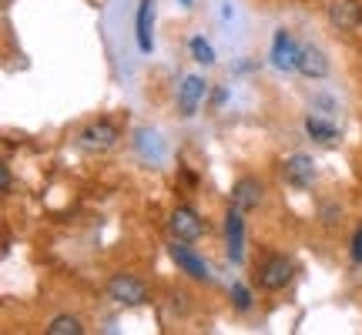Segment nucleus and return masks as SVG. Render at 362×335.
Wrapping results in <instances>:
<instances>
[{"label":"nucleus","mask_w":362,"mask_h":335,"mask_svg":"<svg viewBox=\"0 0 362 335\" xmlns=\"http://www.w3.org/2000/svg\"><path fill=\"white\" fill-rule=\"evenodd\" d=\"M168 255L171 261L178 265V271H185L188 278H194V282H208L211 278V269H208V261L198 252H194L188 242H181V238H175L168 245Z\"/></svg>","instance_id":"nucleus-1"},{"label":"nucleus","mask_w":362,"mask_h":335,"mask_svg":"<svg viewBox=\"0 0 362 335\" xmlns=\"http://www.w3.org/2000/svg\"><path fill=\"white\" fill-rule=\"evenodd\" d=\"M292 275H296V265H292L285 255H272L269 261L255 271V278H259V285L265 288V292H279V288H285V285L292 282Z\"/></svg>","instance_id":"nucleus-2"},{"label":"nucleus","mask_w":362,"mask_h":335,"mask_svg":"<svg viewBox=\"0 0 362 335\" xmlns=\"http://www.w3.org/2000/svg\"><path fill=\"white\" fill-rule=\"evenodd\" d=\"M107 295L121 302V305H141V302H148V285L141 278L128 275V271H121V275H115L107 282Z\"/></svg>","instance_id":"nucleus-3"},{"label":"nucleus","mask_w":362,"mask_h":335,"mask_svg":"<svg viewBox=\"0 0 362 335\" xmlns=\"http://www.w3.org/2000/svg\"><path fill=\"white\" fill-rule=\"evenodd\" d=\"M245 211L242 208H228V215H225V248H228V258H232V265H242V258H245V218H242Z\"/></svg>","instance_id":"nucleus-4"},{"label":"nucleus","mask_w":362,"mask_h":335,"mask_svg":"<svg viewBox=\"0 0 362 335\" xmlns=\"http://www.w3.org/2000/svg\"><path fill=\"white\" fill-rule=\"evenodd\" d=\"M298 47H302V44H298L285 27H279L275 37H272V64L279 67V71H285V74H288V71H298Z\"/></svg>","instance_id":"nucleus-5"},{"label":"nucleus","mask_w":362,"mask_h":335,"mask_svg":"<svg viewBox=\"0 0 362 335\" xmlns=\"http://www.w3.org/2000/svg\"><path fill=\"white\" fill-rule=\"evenodd\" d=\"M168 228L175 238H181V242H194V238H202L205 235V221L198 218V211L188 205H181L171 211V218H168Z\"/></svg>","instance_id":"nucleus-6"},{"label":"nucleus","mask_w":362,"mask_h":335,"mask_svg":"<svg viewBox=\"0 0 362 335\" xmlns=\"http://www.w3.org/2000/svg\"><path fill=\"white\" fill-rule=\"evenodd\" d=\"M134 37H138V51H141V54L155 51V0H138Z\"/></svg>","instance_id":"nucleus-7"},{"label":"nucleus","mask_w":362,"mask_h":335,"mask_svg":"<svg viewBox=\"0 0 362 335\" xmlns=\"http://www.w3.org/2000/svg\"><path fill=\"white\" fill-rule=\"evenodd\" d=\"M205 78L202 74H188V78L178 84V111L181 117H194V111H198V104L205 101Z\"/></svg>","instance_id":"nucleus-8"},{"label":"nucleus","mask_w":362,"mask_h":335,"mask_svg":"<svg viewBox=\"0 0 362 335\" xmlns=\"http://www.w3.org/2000/svg\"><path fill=\"white\" fill-rule=\"evenodd\" d=\"M117 128L111 124V121H94V124H88V128L81 131V144L88 148V151H107V148H115L117 144Z\"/></svg>","instance_id":"nucleus-9"},{"label":"nucleus","mask_w":362,"mask_h":335,"mask_svg":"<svg viewBox=\"0 0 362 335\" xmlns=\"http://www.w3.org/2000/svg\"><path fill=\"white\" fill-rule=\"evenodd\" d=\"M298 74H305L309 81H322L329 74V57L322 47H315V44L298 47Z\"/></svg>","instance_id":"nucleus-10"},{"label":"nucleus","mask_w":362,"mask_h":335,"mask_svg":"<svg viewBox=\"0 0 362 335\" xmlns=\"http://www.w3.org/2000/svg\"><path fill=\"white\" fill-rule=\"evenodd\" d=\"M285 181L292 188H298V192L312 188V181H315V161L309 155H292L285 161Z\"/></svg>","instance_id":"nucleus-11"},{"label":"nucleus","mask_w":362,"mask_h":335,"mask_svg":"<svg viewBox=\"0 0 362 335\" xmlns=\"http://www.w3.org/2000/svg\"><path fill=\"white\" fill-rule=\"evenodd\" d=\"M329 24L339 30H356L362 24V4L356 0H332L329 4Z\"/></svg>","instance_id":"nucleus-12"},{"label":"nucleus","mask_w":362,"mask_h":335,"mask_svg":"<svg viewBox=\"0 0 362 335\" xmlns=\"http://www.w3.org/2000/svg\"><path fill=\"white\" fill-rule=\"evenodd\" d=\"M262 201V181L255 178H238L232 188V205L242 208V211H252V208H259Z\"/></svg>","instance_id":"nucleus-13"},{"label":"nucleus","mask_w":362,"mask_h":335,"mask_svg":"<svg viewBox=\"0 0 362 335\" xmlns=\"http://www.w3.org/2000/svg\"><path fill=\"white\" fill-rule=\"evenodd\" d=\"M305 134H309L312 141H319V144H332L339 138L336 124H332L329 117H322V114H309V117H305Z\"/></svg>","instance_id":"nucleus-14"},{"label":"nucleus","mask_w":362,"mask_h":335,"mask_svg":"<svg viewBox=\"0 0 362 335\" xmlns=\"http://www.w3.org/2000/svg\"><path fill=\"white\" fill-rule=\"evenodd\" d=\"M84 332V325H81V319H74V315H57L51 325H47V335H81Z\"/></svg>","instance_id":"nucleus-15"},{"label":"nucleus","mask_w":362,"mask_h":335,"mask_svg":"<svg viewBox=\"0 0 362 335\" xmlns=\"http://www.w3.org/2000/svg\"><path fill=\"white\" fill-rule=\"evenodd\" d=\"M188 47H192V57L198 61V64H205V67L215 64V47H211L205 37H192V44H188Z\"/></svg>","instance_id":"nucleus-16"},{"label":"nucleus","mask_w":362,"mask_h":335,"mask_svg":"<svg viewBox=\"0 0 362 335\" xmlns=\"http://www.w3.org/2000/svg\"><path fill=\"white\" fill-rule=\"evenodd\" d=\"M232 298H235V309H238V312H248V309H252V295H248V288L242 282L232 285Z\"/></svg>","instance_id":"nucleus-17"},{"label":"nucleus","mask_w":362,"mask_h":335,"mask_svg":"<svg viewBox=\"0 0 362 335\" xmlns=\"http://www.w3.org/2000/svg\"><path fill=\"white\" fill-rule=\"evenodd\" d=\"M349 255H352V261H356V265H362V228H356V235H352Z\"/></svg>","instance_id":"nucleus-18"},{"label":"nucleus","mask_w":362,"mask_h":335,"mask_svg":"<svg viewBox=\"0 0 362 335\" xmlns=\"http://www.w3.org/2000/svg\"><path fill=\"white\" fill-rule=\"evenodd\" d=\"M0 188L11 192V171H7V165H0Z\"/></svg>","instance_id":"nucleus-19"},{"label":"nucleus","mask_w":362,"mask_h":335,"mask_svg":"<svg viewBox=\"0 0 362 335\" xmlns=\"http://www.w3.org/2000/svg\"><path fill=\"white\" fill-rule=\"evenodd\" d=\"M178 4L185 7V11H192V7H194V0H178Z\"/></svg>","instance_id":"nucleus-20"}]
</instances>
